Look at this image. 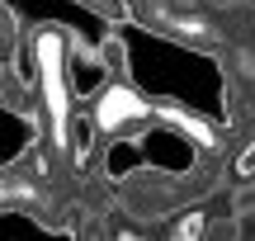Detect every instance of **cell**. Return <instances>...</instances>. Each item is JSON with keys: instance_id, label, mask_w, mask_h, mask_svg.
<instances>
[{"instance_id": "cell-1", "label": "cell", "mask_w": 255, "mask_h": 241, "mask_svg": "<svg viewBox=\"0 0 255 241\" xmlns=\"http://www.w3.org/2000/svg\"><path fill=\"white\" fill-rule=\"evenodd\" d=\"M142 114H146V104L137 100L132 90H104V104H100V128L119 132L128 119H142Z\"/></svg>"}, {"instance_id": "cell-2", "label": "cell", "mask_w": 255, "mask_h": 241, "mask_svg": "<svg viewBox=\"0 0 255 241\" xmlns=\"http://www.w3.org/2000/svg\"><path fill=\"white\" fill-rule=\"evenodd\" d=\"M95 128H100V119H76V123H66V137H71L76 161L90 156V147H95Z\"/></svg>"}, {"instance_id": "cell-3", "label": "cell", "mask_w": 255, "mask_h": 241, "mask_svg": "<svg viewBox=\"0 0 255 241\" xmlns=\"http://www.w3.org/2000/svg\"><path fill=\"white\" fill-rule=\"evenodd\" d=\"M203 232H208V218H203V213L184 218V223L175 227V237H184V241H194V237H203Z\"/></svg>"}, {"instance_id": "cell-4", "label": "cell", "mask_w": 255, "mask_h": 241, "mask_svg": "<svg viewBox=\"0 0 255 241\" xmlns=\"http://www.w3.org/2000/svg\"><path fill=\"white\" fill-rule=\"evenodd\" d=\"M237 170H241V175H255V142H251L246 151H241V161H237Z\"/></svg>"}, {"instance_id": "cell-5", "label": "cell", "mask_w": 255, "mask_h": 241, "mask_svg": "<svg viewBox=\"0 0 255 241\" xmlns=\"http://www.w3.org/2000/svg\"><path fill=\"white\" fill-rule=\"evenodd\" d=\"M237 204H241V208H255V185H251V189H241V199H237Z\"/></svg>"}]
</instances>
